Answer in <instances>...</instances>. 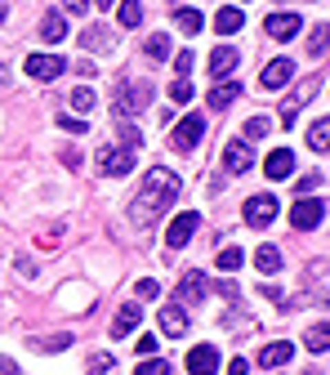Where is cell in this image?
<instances>
[{"label": "cell", "instance_id": "b9f144b4", "mask_svg": "<svg viewBox=\"0 0 330 375\" xmlns=\"http://www.w3.org/2000/svg\"><path fill=\"white\" fill-rule=\"evenodd\" d=\"M246 371H250L246 358H232V362H228V375H246Z\"/></svg>", "mask_w": 330, "mask_h": 375}, {"label": "cell", "instance_id": "2e32d148", "mask_svg": "<svg viewBox=\"0 0 330 375\" xmlns=\"http://www.w3.org/2000/svg\"><path fill=\"white\" fill-rule=\"evenodd\" d=\"M290 353H295V344H286V340H272V344H263V349H259V367L277 371V367H286V362H290Z\"/></svg>", "mask_w": 330, "mask_h": 375}, {"label": "cell", "instance_id": "7a4b0ae2", "mask_svg": "<svg viewBox=\"0 0 330 375\" xmlns=\"http://www.w3.org/2000/svg\"><path fill=\"white\" fill-rule=\"evenodd\" d=\"M147 99H152V81H121L116 99H112V112L116 116H138V112L147 108Z\"/></svg>", "mask_w": 330, "mask_h": 375}, {"label": "cell", "instance_id": "9a60e30c", "mask_svg": "<svg viewBox=\"0 0 330 375\" xmlns=\"http://www.w3.org/2000/svg\"><path fill=\"white\" fill-rule=\"evenodd\" d=\"M290 77H295V63H290V59H272L268 68H263L259 85H263V90H281V85H286Z\"/></svg>", "mask_w": 330, "mask_h": 375}, {"label": "cell", "instance_id": "ffe728a7", "mask_svg": "<svg viewBox=\"0 0 330 375\" xmlns=\"http://www.w3.org/2000/svg\"><path fill=\"white\" fill-rule=\"evenodd\" d=\"M63 36H68V18H63V14H45V18H41V41L59 45Z\"/></svg>", "mask_w": 330, "mask_h": 375}, {"label": "cell", "instance_id": "44dd1931", "mask_svg": "<svg viewBox=\"0 0 330 375\" xmlns=\"http://www.w3.org/2000/svg\"><path fill=\"white\" fill-rule=\"evenodd\" d=\"M237 99H241V85H232V81H223V85H214V90H210V108H214V112L232 108Z\"/></svg>", "mask_w": 330, "mask_h": 375}, {"label": "cell", "instance_id": "6da1fadb", "mask_svg": "<svg viewBox=\"0 0 330 375\" xmlns=\"http://www.w3.org/2000/svg\"><path fill=\"white\" fill-rule=\"evenodd\" d=\"M178 196H183V183H178V174H174V170H165V165L147 170L143 192L130 201V223H134V228H152V223L161 219V214L178 201Z\"/></svg>", "mask_w": 330, "mask_h": 375}, {"label": "cell", "instance_id": "d4e9b609", "mask_svg": "<svg viewBox=\"0 0 330 375\" xmlns=\"http://www.w3.org/2000/svg\"><path fill=\"white\" fill-rule=\"evenodd\" d=\"M81 45H85V50H107V45H112V32H107V27H85V32H81Z\"/></svg>", "mask_w": 330, "mask_h": 375}, {"label": "cell", "instance_id": "5bb4252c", "mask_svg": "<svg viewBox=\"0 0 330 375\" xmlns=\"http://www.w3.org/2000/svg\"><path fill=\"white\" fill-rule=\"evenodd\" d=\"M263 174H268V179H290V174H295V152H290V148H277V152H268V161H263Z\"/></svg>", "mask_w": 330, "mask_h": 375}, {"label": "cell", "instance_id": "f546056e", "mask_svg": "<svg viewBox=\"0 0 330 375\" xmlns=\"http://www.w3.org/2000/svg\"><path fill=\"white\" fill-rule=\"evenodd\" d=\"M147 59H169V36L165 32H156V36H147Z\"/></svg>", "mask_w": 330, "mask_h": 375}, {"label": "cell", "instance_id": "4316f807", "mask_svg": "<svg viewBox=\"0 0 330 375\" xmlns=\"http://www.w3.org/2000/svg\"><path fill=\"white\" fill-rule=\"evenodd\" d=\"M241 264H246V250H241V246H223L219 250V268H223V273H237Z\"/></svg>", "mask_w": 330, "mask_h": 375}, {"label": "cell", "instance_id": "e575fe53", "mask_svg": "<svg viewBox=\"0 0 330 375\" xmlns=\"http://www.w3.org/2000/svg\"><path fill=\"white\" fill-rule=\"evenodd\" d=\"M169 99H174V103H192V81H183V77H178L174 85H169Z\"/></svg>", "mask_w": 330, "mask_h": 375}, {"label": "cell", "instance_id": "52a82bcc", "mask_svg": "<svg viewBox=\"0 0 330 375\" xmlns=\"http://www.w3.org/2000/svg\"><path fill=\"white\" fill-rule=\"evenodd\" d=\"M23 68H27V77H36V81H59L63 72H68V59H59V54H32Z\"/></svg>", "mask_w": 330, "mask_h": 375}, {"label": "cell", "instance_id": "5b68a950", "mask_svg": "<svg viewBox=\"0 0 330 375\" xmlns=\"http://www.w3.org/2000/svg\"><path fill=\"white\" fill-rule=\"evenodd\" d=\"M201 134H205V116H196V112H192V116H183V121L174 125V134H169V143H174L178 152H192V148L201 143Z\"/></svg>", "mask_w": 330, "mask_h": 375}, {"label": "cell", "instance_id": "d6986e66", "mask_svg": "<svg viewBox=\"0 0 330 375\" xmlns=\"http://www.w3.org/2000/svg\"><path fill=\"white\" fill-rule=\"evenodd\" d=\"M241 23H246V18H241V9H237V5H223L219 14H214V32H219V36L241 32Z\"/></svg>", "mask_w": 330, "mask_h": 375}, {"label": "cell", "instance_id": "bcb514c9", "mask_svg": "<svg viewBox=\"0 0 330 375\" xmlns=\"http://www.w3.org/2000/svg\"><path fill=\"white\" fill-rule=\"evenodd\" d=\"M90 5H99V9H112V5H116V0H90Z\"/></svg>", "mask_w": 330, "mask_h": 375}, {"label": "cell", "instance_id": "1f68e13d", "mask_svg": "<svg viewBox=\"0 0 330 375\" xmlns=\"http://www.w3.org/2000/svg\"><path fill=\"white\" fill-rule=\"evenodd\" d=\"M304 344H308V353H326V344H330V331H326V326H313V331L304 335Z\"/></svg>", "mask_w": 330, "mask_h": 375}, {"label": "cell", "instance_id": "8fae6325", "mask_svg": "<svg viewBox=\"0 0 330 375\" xmlns=\"http://www.w3.org/2000/svg\"><path fill=\"white\" fill-rule=\"evenodd\" d=\"M183 367H187V375H214L219 371V349H214V344H196Z\"/></svg>", "mask_w": 330, "mask_h": 375}, {"label": "cell", "instance_id": "ab89813d", "mask_svg": "<svg viewBox=\"0 0 330 375\" xmlns=\"http://www.w3.org/2000/svg\"><path fill=\"white\" fill-rule=\"evenodd\" d=\"M322 50H326V27H317L313 41H308V54H322Z\"/></svg>", "mask_w": 330, "mask_h": 375}, {"label": "cell", "instance_id": "74e56055", "mask_svg": "<svg viewBox=\"0 0 330 375\" xmlns=\"http://www.w3.org/2000/svg\"><path fill=\"white\" fill-rule=\"evenodd\" d=\"M121 143H125V148H134V152H138V148H143V134H138L134 125H121Z\"/></svg>", "mask_w": 330, "mask_h": 375}, {"label": "cell", "instance_id": "4fadbf2b", "mask_svg": "<svg viewBox=\"0 0 330 375\" xmlns=\"http://www.w3.org/2000/svg\"><path fill=\"white\" fill-rule=\"evenodd\" d=\"M237 63H241V54L232 50V45H214V54H210V77H214V85H219L223 77H232V72H237Z\"/></svg>", "mask_w": 330, "mask_h": 375}, {"label": "cell", "instance_id": "60d3db41", "mask_svg": "<svg viewBox=\"0 0 330 375\" xmlns=\"http://www.w3.org/2000/svg\"><path fill=\"white\" fill-rule=\"evenodd\" d=\"M107 367H112V358H107V353H99V358H90V375H103Z\"/></svg>", "mask_w": 330, "mask_h": 375}, {"label": "cell", "instance_id": "8d00e7d4", "mask_svg": "<svg viewBox=\"0 0 330 375\" xmlns=\"http://www.w3.org/2000/svg\"><path fill=\"white\" fill-rule=\"evenodd\" d=\"M138 299H156V295H161V281H152V277H143V281H138Z\"/></svg>", "mask_w": 330, "mask_h": 375}, {"label": "cell", "instance_id": "836d02e7", "mask_svg": "<svg viewBox=\"0 0 330 375\" xmlns=\"http://www.w3.org/2000/svg\"><path fill=\"white\" fill-rule=\"evenodd\" d=\"M72 344V335H50V340H36V349H45V353H63Z\"/></svg>", "mask_w": 330, "mask_h": 375}, {"label": "cell", "instance_id": "ba28073f", "mask_svg": "<svg viewBox=\"0 0 330 375\" xmlns=\"http://www.w3.org/2000/svg\"><path fill=\"white\" fill-rule=\"evenodd\" d=\"M201 228V214L196 210H183V214H174V219H169V232H165V246H187V241H192V232Z\"/></svg>", "mask_w": 330, "mask_h": 375}, {"label": "cell", "instance_id": "f6af8a7d", "mask_svg": "<svg viewBox=\"0 0 330 375\" xmlns=\"http://www.w3.org/2000/svg\"><path fill=\"white\" fill-rule=\"evenodd\" d=\"M0 375H18V362L14 358H0Z\"/></svg>", "mask_w": 330, "mask_h": 375}, {"label": "cell", "instance_id": "8992f818", "mask_svg": "<svg viewBox=\"0 0 330 375\" xmlns=\"http://www.w3.org/2000/svg\"><path fill=\"white\" fill-rule=\"evenodd\" d=\"M277 210H281L277 196L259 192V196H250V201H246V223H250V228H268V223L277 219Z\"/></svg>", "mask_w": 330, "mask_h": 375}, {"label": "cell", "instance_id": "83f0119b", "mask_svg": "<svg viewBox=\"0 0 330 375\" xmlns=\"http://www.w3.org/2000/svg\"><path fill=\"white\" fill-rule=\"evenodd\" d=\"M268 130H272L268 116H250V121H246V143H259V139H268Z\"/></svg>", "mask_w": 330, "mask_h": 375}, {"label": "cell", "instance_id": "ac0fdd59", "mask_svg": "<svg viewBox=\"0 0 330 375\" xmlns=\"http://www.w3.org/2000/svg\"><path fill=\"white\" fill-rule=\"evenodd\" d=\"M138 322H143V308H138V304H125V308L116 313V322H112V340H121V335H130V331H134Z\"/></svg>", "mask_w": 330, "mask_h": 375}, {"label": "cell", "instance_id": "cb8c5ba5", "mask_svg": "<svg viewBox=\"0 0 330 375\" xmlns=\"http://www.w3.org/2000/svg\"><path fill=\"white\" fill-rule=\"evenodd\" d=\"M174 23H178V32H183V36H196L205 27V18L196 14V9H174Z\"/></svg>", "mask_w": 330, "mask_h": 375}, {"label": "cell", "instance_id": "f1b7e54d", "mask_svg": "<svg viewBox=\"0 0 330 375\" xmlns=\"http://www.w3.org/2000/svg\"><path fill=\"white\" fill-rule=\"evenodd\" d=\"M68 103H72V112H76V116H85V112L94 108V90H90V85L72 90V99H68Z\"/></svg>", "mask_w": 330, "mask_h": 375}, {"label": "cell", "instance_id": "7bdbcfd3", "mask_svg": "<svg viewBox=\"0 0 330 375\" xmlns=\"http://www.w3.org/2000/svg\"><path fill=\"white\" fill-rule=\"evenodd\" d=\"M317 183H322V174H304V179H299V192H313Z\"/></svg>", "mask_w": 330, "mask_h": 375}, {"label": "cell", "instance_id": "f35d334b", "mask_svg": "<svg viewBox=\"0 0 330 375\" xmlns=\"http://www.w3.org/2000/svg\"><path fill=\"white\" fill-rule=\"evenodd\" d=\"M192 63H196V59H192V50L174 54V72H178V77H183V81H187V72H192Z\"/></svg>", "mask_w": 330, "mask_h": 375}, {"label": "cell", "instance_id": "4dcf8cb0", "mask_svg": "<svg viewBox=\"0 0 330 375\" xmlns=\"http://www.w3.org/2000/svg\"><path fill=\"white\" fill-rule=\"evenodd\" d=\"M134 375H174V367H169L165 358H143L138 362V371Z\"/></svg>", "mask_w": 330, "mask_h": 375}, {"label": "cell", "instance_id": "7dc6e473", "mask_svg": "<svg viewBox=\"0 0 330 375\" xmlns=\"http://www.w3.org/2000/svg\"><path fill=\"white\" fill-rule=\"evenodd\" d=\"M5 14H9V5H5V0H0V23H5Z\"/></svg>", "mask_w": 330, "mask_h": 375}, {"label": "cell", "instance_id": "d6a6232c", "mask_svg": "<svg viewBox=\"0 0 330 375\" xmlns=\"http://www.w3.org/2000/svg\"><path fill=\"white\" fill-rule=\"evenodd\" d=\"M59 130H68V134H85L90 125H85V116H72V112H63V116H59Z\"/></svg>", "mask_w": 330, "mask_h": 375}, {"label": "cell", "instance_id": "30bf717a", "mask_svg": "<svg viewBox=\"0 0 330 375\" xmlns=\"http://www.w3.org/2000/svg\"><path fill=\"white\" fill-rule=\"evenodd\" d=\"M250 165H254L250 143H246V139H232V143L223 148V170H228V174H246Z\"/></svg>", "mask_w": 330, "mask_h": 375}, {"label": "cell", "instance_id": "ee69618b", "mask_svg": "<svg viewBox=\"0 0 330 375\" xmlns=\"http://www.w3.org/2000/svg\"><path fill=\"white\" fill-rule=\"evenodd\" d=\"M63 9H72V14H85V9H90V0H63Z\"/></svg>", "mask_w": 330, "mask_h": 375}, {"label": "cell", "instance_id": "603a6c76", "mask_svg": "<svg viewBox=\"0 0 330 375\" xmlns=\"http://www.w3.org/2000/svg\"><path fill=\"white\" fill-rule=\"evenodd\" d=\"M308 148H313V152H326V148H330V121L326 116L308 125Z\"/></svg>", "mask_w": 330, "mask_h": 375}, {"label": "cell", "instance_id": "e0dca14e", "mask_svg": "<svg viewBox=\"0 0 330 375\" xmlns=\"http://www.w3.org/2000/svg\"><path fill=\"white\" fill-rule=\"evenodd\" d=\"M187 326H192V317L183 313V304H169V308H161V331L165 335H187Z\"/></svg>", "mask_w": 330, "mask_h": 375}, {"label": "cell", "instance_id": "277c9868", "mask_svg": "<svg viewBox=\"0 0 330 375\" xmlns=\"http://www.w3.org/2000/svg\"><path fill=\"white\" fill-rule=\"evenodd\" d=\"M322 219H326V201H317V196H299V201L290 205V223H295L299 232H313Z\"/></svg>", "mask_w": 330, "mask_h": 375}, {"label": "cell", "instance_id": "d590c367", "mask_svg": "<svg viewBox=\"0 0 330 375\" xmlns=\"http://www.w3.org/2000/svg\"><path fill=\"white\" fill-rule=\"evenodd\" d=\"M156 349H161V344H156V335H138V344H134L138 358H156Z\"/></svg>", "mask_w": 330, "mask_h": 375}, {"label": "cell", "instance_id": "7402d4cb", "mask_svg": "<svg viewBox=\"0 0 330 375\" xmlns=\"http://www.w3.org/2000/svg\"><path fill=\"white\" fill-rule=\"evenodd\" d=\"M116 23L121 27H138L143 23V0H116Z\"/></svg>", "mask_w": 330, "mask_h": 375}, {"label": "cell", "instance_id": "7c38bea8", "mask_svg": "<svg viewBox=\"0 0 330 375\" xmlns=\"http://www.w3.org/2000/svg\"><path fill=\"white\" fill-rule=\"evenodd\" d=\"M210 295V277L205 273H183V281H178V304H201V299Z\"/></svg>", "mask_w": 330, "mask_h": 375}, {"label": "cell", "instance_id": "3957f363", "mask_svg": "<svg viewBox=\"0 0 330 375\" xmlns=\"http://www.w3.org/2000/svg\"><path fill=\"white\" fill-rule=\"evenodd\" d=\"M134 148H125V143H121V148H103V152H99V170L103 174H107V179H121V174H130V170H134Z\"/></svg>", "mask_w": 330, "mask_h": 375}, {"label": "cell", "instance_id": "9c48e42d", "mask_svg": "<svg viewBox=\"0 0 330 375\" xmlns=\"http://www.w3.org/2000/svg\"><path fill=\"white\" fill-rule=\"evenodd\" d=\"M263 32H268L272 41H295V36L304 32V18L299 14H268L263 18Z\"/></svg>", "mask_w": 330, "mask_h": 375}, {"label": "cell", "instance_id": "484cf974", "mask_svg": "<svg viewBox=\"0 0 330 375\" xmlns=\"http://www.w3.org/2000/svg\"><path fill=\"white\" fill-rule=\"evenodd\" d=\"M254 264H259V273H277L281 268V250L277 246H259L254 250Z\"/></svg>", "mask_w": 330, "mask_h": 375}]
</instances>
